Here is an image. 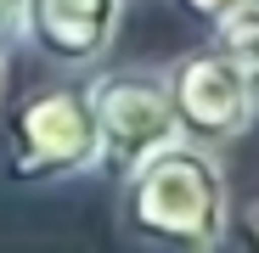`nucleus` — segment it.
<instances>
[{"label":"nucleus","mask_w":259,"mask_h":253,"mask_svg":"<svg viewBox=\"0 0 259 253\" xmlns=\"http://www.w3.org/2000/svg\"><path fill=\"white\" fill-rule=\"evenodd\" d=\"M248 247H253V253H259V203H253V208H248Z\"/></svg>","instance_id":"1a4fd4ad"},{"label":"nucleus","mask_w":259,"mask_h":253,"mask_svg":"<svg viewBox=\"0 0 259 253\" xmlns=\"http://www.w3.org/2000/svg\"><path fill=\"white\" fill-rule=\"evenodd\" d=\"M6 79H12V62H6V45H0V102H6Z\"/></svg>","instance_id":"9d476101"},{"label":"nucleus","mask_w":259,"mask_h":253,"mask_svg":"<svg viewBox=\"0 0 259 253\" xmlns=\"http://www.w3.org/2000/svg\"><path fill=\"white\" fill-rule=\"evenodd\" d=\"M124 6H130V0H23L17 39L34 57H46L51 68L91 73L118 45Z\"/></svg>","instance_id":"39448f33"},{"label":"nucleus","mask_w":259,"mask_h":253,"mask_svg":"<svg viewBox=\"0 0 259 253\" xmlns=\"http://www.w3.org/2000/svg\"><path fill=\"white\" fill-rule=\"evenodd\" d=\"M84 102H91V124H96V169L107 180H124L141 158L181 141L169 84L158 68H102L96 62Z\"/></svg>","instance_id":"7ed1b4c3"},{"label":"nucleus","mask_w":259,"mask_h":253,"mask_svg":"<svg viewBox=\"0 0 259 253\" xmlns=\"http://www.w3.org/2000/svg\"><path fill=\"white\" fill-rule=\"evenodd\" d=\"M17 17H23V0H0V45L17 39Z\"/></svg>","instance_id":"6e6552de"},{"label":"nucleus","mask_w":259,"mask_h":253,"mask_svg":"<svg viewBox=\"0 0 259 253\" xmlns=\"http://www.w3.org/2000/svg\"><path fill=\"white\" fill-rule=\"evenodd\" d=\"M163 84H169V107H175L181 141H197L208 152L242 141L259 118V96L242 84V73L214 45H197V51L175 57L163 68Z\"/></svg>","instance_id":"20e7f679"},{"label":"nucleus","mask_w":259,"mask_h":253,"mask_svg":"<svg viewBox=\"0 0 259 253\" xmlns=\"http://www.w3.org/2000/svg\"><path fill=\"white\" fill-rule=\"evenodd\" d=\"M118 231L147 247L214 253L231 231V180L220 152L169 141L118 180Z\"/></svg>","instance_id":"f257e3e1"},{"label":"nucleus","mask_w":259,"mask_h":253,"mask_svg":"<svg viewBox=\"0 0 259 253\" xmlns=\"http://www.w3.org/2000/svg\"><path fill=\"white\" fill-rule=\"evenodd\" d=\"M175 6L186 12V17H197V23H214L220 12H231V6H242V0H175Z\"/></svg>","instance_id":"0eeeda50"},{"label":"nucleus","mask_w":259,"mask_h":253,"mask_svg":"<svg viewBox=\"0 0 259 253\" xmlns=\"http://www.w3.org/2000/svg\"><path fill=\"white\" fill-rule=\"evenodd\" d=\"M96 169V124L84 84H39L6 113V175L17 186H57Z\"/></svg>","instance_id":"f03ea898"},{"label":"nucleus","mask_w":259,"mask_h":253,"mask_svg":"<svg viewBox=\"0 0 259 253\" xmlns=\"http://www.w3.org/2000/svg\"><path fill=\"white\" fill-rule=\"evenodd\" d=\"M208 45L220 51L242 73V84L259 96V0H242V6L220 12V17L208 23Z\"/></svg>","instance_id":"423d86ee"}]
</instances>
